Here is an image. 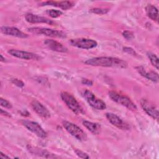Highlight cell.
Here are the masks:
<instances>
[{
	"instance_id": "obj_19",
	"label": "cell",
	"mask_w": 159,
	"mask_h": 159,
	"mask_svg": "<svg viewBox=\"0 0 159 159\" xmlns=\"http://www.w3.org/2000/svg\"><path fill=\"white\" fill-rule=\"evenodd\" d=\"M83 125L87 128L93 134H98L101 130V127L98 124L89 122L88 120H84L83 122Z\"/></svg>"
},
{
	"instance_id": "obj_18",
	"label": "cell",
	"mask_w": 159,
	"mask_h": 159,
	"mask_svg": "<svg viewBox=\"0 0 159 159\" xmlns=\"http://www.w3.org/2000/svg\"><path fill=\"white\" fill-rule=\"evenodd\" d=\"M145 11L147 16L152 20L158 22V13L157 8L152 4H148L145 7Z\"/></svg>"
},
{
	"instance_id": "obj_17",
	"label": "cell",
	"mask_w": 159,
	"mask_h": 159,
	"mask_svg": "<svg viewBox=\"0 0 159 159\" xmlns=\"http://www.w3.org/2000/svg\"><path fill=\"white\" fill-rule=\"evenodd\" d=\"M28 150L32 154L37 155L40 157H43L45 158H56L57 156L53 155V153H50L47 150H45L42 148H39L37 147H34L32 146L27 147Z\"/></svg>"
},
{
	"instance_id": "obj_24",
	"label": "cell",
	"mask_w": 159,
	"mask_h": 159,
	"mask_svg": "<svg viewBox=\"0 0 159 159\" xmlns=\"http://www.w3.org/2000/svg\"><path fill=\"white\" fill-rule=\"evenodd\" d=\"M0 104L2 107H4L5 108H7V109L12 108V104L8 101L2 98H0Z\"/></svg>"
},
{
	"instance_id": "obj_6",
	"label": "cell",
	"mask_w": 159,
	"mask_h": 159,
	"mask_svg": "<svg viewBox=\"0 0 159 159\" xmlns=\"http://www.w3.org/2000/svg\"><path fill=\"white\" fill-rule=\"evenodd\" d=\"M28 31L35 34H42L46 36L52 37H57V38H65L66 37V34L60 30H57L55 29H51L48 28H42V27H30L29 28Z\"/></svg>"
},
{
	"instance_id": "obj_16",
	"label": "cell",
	"mask_w": 159,
	"mask_h": 159,
	"mask_svg": "<svg viewBox=\"0 0 159 159\" xmlns=\"http://www.w3.org/2000/svg\"><path fill=\"white\" fill-rule=\"evenodd\" d=\"M44 44L50 50L58 52H66L68 49L61 43L52 39H46L44 41Z\"/></svg>"
},
{
	"instance_id": "obj_1",
	"label": "cell",
	"mask_w": 159,
	"mask_h": 159,
	"mask_svg": "<svg viewBox=\"0 0 159 159\" xmlns=\"http://www.w3.org/2000/svg\"><path fill=\"white\" fill-rule=\"evenodd\" d=\"M88 65L103 66V67H116L125 68L127 66V63L120 58L116 57H100L89 58L84 61Z\"/></svg>"
},
{
	"instance_id": "obj_26",
	"label": "cell",
	"mask_w": 159,
	"mask_h": 159,
	"mask_svg": "<svg viewBox=\"0 0 159 159\" xmlns=\"http://www.w3.org/2000/svg\"><path fill=\"white\" fill-rule=\"evenodd\" d=\"M75 152L76 153V154L80 157V158H89V157L87 153L83 152V151L80 150H78V149H75Z\"/></svg>"
},
{
	"instance_id": "obj_13",
	"label": "cell",
	"mask_w": 159,
	"mask_h": 159,
	"mask_svg": "<svg viewBox=\"0 0 159 159\" xmlns=\"http://www.w3.org/2000/svg\"><path fill=\"white\" fill-rule=\"evenodd\" d=\"M1 31L2 34L11 35L19 38H26L28 37V35L24 33L19 29L14 27H9V26H2L1 27Z\"/></svg>"
},
{
	"instance_id": "obj_29",
	"label": "cell",
	"mask_w": 159,
	"mask_h": 159,
	"mask_svg": "<svg viewBox=\"0 0 159 159\" xmlns=\"http://www.w3.org/2000/svg\"><path fill=\"white\" fill-rule=\"evenodd\" d=\"M81 83L84 84L88 85V86H91L93 84V82L92 81L88 80V79H83Z\"/></svg>"
},
{
	"instance_id": "obj_23",
	"label": "cell",
	"mask_w": 159,
	"mask_h": 159,
	"mask_svg": "<svg viewBox=\"0 0 159 159\" xmlns=\"http://www.w3.org/2000/svg\"><path fill=\"white\" fill-rule=\"evenodd\" d=\"M108 11H109V9L99 8V7L93 8L89 10L90 12L96 14H105L107 13Z\"/></svg>"
},
{
	"instance_id": "obj_15",
	"label": "cell",
	"mask_w": 159,
	"mask_h": 159,
	"mask_svg": "<svg viewBox=\"0 0 159 159\" xmlns=\"http://www.w3.org/2000/svg\"><path fill=\"white\" fill-rule=\"evenodd\" d=\"M42 6H52L57 7H60L63 10H66L71 8L74 6L75 3L73 1H45L42 2L40 4Z\"/></svg>"
},
{
	"instance_id": "obj_10",
	"label": "cell",
	"mask_w": 159,
	"mask_h": 159,
	"mask_svg": "<svg viewBox=\"0 0 159 159\" xmlns=\"http://www.w3.org/2000/svg\"><path fill=\"white\" fill-rule=\"evenodd\" d=\"M140 105L143 111L154 119H158V111L155 105L146 99L140 100Z\"/></svg>"
},
{
	"instance_id": "obj_28",
	"label": "cell",
	"mask_w": 159,
	"mask_h": 159,
	"mask_svg": "<svg viewBox=\"0 0 159 159\" xmlns=\"http://www.w3.org/2000/svg\"><path fill=\"white\" fill-rule=\"evenodd\" d=\"M12 83L13 84H14L15 85H16L18 87H20V88H22L24 86V83L21 81V80H19L18 79H12Z\"/></svg>"
},
{
	"instance_id": "obj_8",
	"label": "cell",
	"mask_w": 159,
	"mask_h": 159,
	"mask_svg": "<svg viewBox=\"0 0 159 159\" xmlns=\"http://www.w3.org/2000/svg\"><path fill=\"white\" fill-rule=\"evenodd\" d=\"M22 124L28 130L35 134L39 137H40L42 139H45L47 137V132L37 122L30 120H22Z\"/></svg>"
},
{
	"instance_id": "obj_11",
	"label": "cell",
	"mask_w": 159,
	"mask_h": 159,
	"mask_svg": "<svg viewBox=\"0 0 159 159\" xmlns=\"http://www.w3.org/2000/svg\"><path fill=\"white\" fill-rule=\"evenodd\" d=\"M106 116L109 122L116 127L122 130H127L129 129V125L116 114L109 112L106 113Z\"/></svg>"
},
{
	"instance_id": "obj_25",
	"label": "cell",
	"mask_w": 159,
	"mask_h": 159,
	"mask_svg": "<svg viewBox=\"0 0 159 159\" xmlns=\"http://www.w3.org/2000/svg\"><path fill=\"white\" fill-rule=\"evenodd\" d=\"M122 35L123 37L126 39L127 40H132L134 38V34L129 30H125L122 32Z\"/></svg>"
},
{
	"instance_id": "obj_3",
	"label": "cell",
	"mask_w": 159,
	"mask_h": 159,
	"mask_svg": "<svg viewBox=\"0 0 159 159\" xmlns=\"http://www.w3.org/2000/svg\"><path fill=\"white\" fill-rule=\"evenodd\" d=\"M63 126L68 133L78 140L84 141L87 139V135L85 132L76 124L68 121H63Z\"/></svg>"
},
{
	"instance_id": "obj_2",
	"label": "cell",
	"mask_w": 159,
	"mask_h": 159,
	"mask_svg": "<svg viewBox=\"0 0 159 159\" xmlns=\"http://www.w3.org/2000/svg\"><path fill=\"white\" fill-rule=\"evenodd\" d=\"M61 98L68 107L76 114L83 113V108L80 105L79 102L71 94L67 92H62L60 94Z\"/></svg>"
},
{
	"instance_id": "obj_5",
	"label": "cell",
	"mask_w": 159,
	"mask_h": 159,
	"mask_svg": "<svg viewBox=\"0 0 159 159\" xmlns=\"http://www.w3.org/2000/svg\"><path fill=\"white\" fill-rule=\"evenodd\" d=\"M83 96L88 102V103L93 108L98 110H103L106 109V105L101 99L98 98L91 91L84 90L83 93Z\"/></svg>"
},
{
	"instance_id": "obj_22",
	"label": "cell",
	"mask_w": 159,
	"mask_h": 159,
	"mask_svg": "<svg viewBox=\"0 0 159 159\" xmlns=\"http://www.w3.org/2000/svg\"><path fill=\"white\" fill-rule=\"evenodd\" d=\"M46 13L52 18H57L60 17L62 15L63 12L59 10H55V9H50L46 11Z\"/></svg>"
},
{
	"instance_id": "obj_4",
	"label": "cell",
	"mask_w": 159,
	"mask_h": 159,
	"mask_svg": "<svg viewBox=\"0 0 159 159\" xmlns=\"http://www.w3.org/2000/svg\"><path fill=\"white\" fill-rule=\"evenodd\" d=\"M109 96L113 101L125 106L129 110L135 111L137 109L136 105L125 96L115 91H110L109 92Z\"/></svg>"
},
{
	"instance_id": "obj_20",
	"label": "cell",
	"mask_w": 159,
	"mask_h": 159,
	"mask_svg": "<svg viewBox=\"0 0 159 159\" xmlns=\"http://www.w3.org/2000/svg\"><path fill=\"white\" fill-rule=\"evenodd\" d=\"M148 58L150 60L151 63L152 65L156 68V69H158V65H159V62H158V58L157 57L156 55H155L153 53L151 52H148L147 53Z\"/></svg>"
},
{
	"instance_id": "obj_27",
	"label": "cell",
	"mask_w": 159,
	"mask_h": 159,
	"mask_svg": "<svg viewBox=\"0 0 159 159\" xmlns=\"http://www.w3.org/2000/svg\"><path fill=\"white\" fill-rule=\"evenodd\" d=\"M123 51L129 55H131L132 56H137V53H136V52L132 48L130 47H124L123 48Z\"/></svg>"
},
{
	"instance_id": "obj_31",
	"label": "cell",
	"mask_w": 159,
	"mask_h": 159,
	"mask_svg": "<svg viewBox=\"0 0 159 159\" xmlns=\"http://www.w3.org/2000/svg\"><path fill=\"white\" fill-rule=\"evenodd\" d=\"M0 157H1V158H9L8 156H7V155H4V153H2V152H1Z\"/></svg>"
},
{
	"instance_id": "obj_12",
	"label": "cell",
	"mask_w": 159,
	"mask_h": 159,
	"mask_svg": "<svg viewBox=\"0 0 159 159\" xmlns=\"http://www.w3.org/2000/svg\"><path fill=\"white\" fill-rule=\"evenodd\" d=\"M31 106L32 109L36 112V113L42 117L48 119L50 117V112H49L48 109L39 101L35 99L33 100L31 102Z\"/></svg>"
},
{
	"instance_id": "obj_9",
	"label": "cell",
	"mask_w": 159,
	"mask_h": 159,
	"mask_svg": "<svg viewBox=\"0 0 159 159\" xmlns=\"http://www.w3.org/2000/svg\"><path fill=\"white\" fill-rule=\"evenodd\" d=\"M8 53L16 58H20V59H24L27 60H39L41 57L35 53L28 52L22 50H15V49H11L8 50Z\"/></svg>"
},
{
	"instance_id": "obj_32",
	"label": "cell",
	"mask_w": 159,
	"mask_h": 159,
	"mask_svg": "<svg viewBox=\"0 0 159 159\" xmlns=\"http://www.w3.org/2000/svg\"><path fill=\"white\" fill-rule=\"evenodd\" d=\"M0 57H1V61H6V59H5V58H4V57H2V55H0Z\"/></svg>"
},
{
	"instance_id": "obj_30",
	"label": "cell",
	"mask_w": 159,
	"mask_h": 159,
	"mask_svg": "<svg viewBox=\"0 0 159 159\" xmlns=\"http://www.w3.org/2000/svg\"><path fill=\"white\" fill-rule=\"evenodd\" d=\"M0 111H1V114L3 115V116H7V117H11V115H10V114H9V113H8L7 111H4V110H3V109H1Z\"/></svg>"
},
{
	"instance_id": "obj_14",
	"label": "cell",
	"mask_w": 159,
	"mask_h": 159,
	"mask_svg": "<svg viewBox=\"0 0 159 159\" xmlns=\"http://www.w3.org/2000/svg\"><path fill=\"white\" fill-rule=\"evenodd\" d=\"M25 20L32 24H37V23H45V24H48L50 25H53L54 24V22L48 18H47L43 16H40L38 15L33 14L31 13H28L25 16Z\"/></svg>"
},
{
	"instance_id": "obj_7",
	"label": "cell",
	"mask_w": 159,
	"mask_h": 159,
	"mask_svg": "<svg viewBox=\"0 0 159 159\" xmlns=\"http://www.w3.org/2000/svg\"><path fill=\"white\" fill-rule=\"evenodd\" d=\"M71 45L83 49H91L96 47L98 45L97 42L90 39L78 38L71 39L69 41Z\"/></svg>"
},
{
	"instance_id": "obj_21",
	"label": "cell",
	"mask_w": 159,
	"mask_h": 159,
	"mask_svg": "<svg viewBox=\"0 0 159 159\" xmlns=\"http://www.w3.org/2000/svg\"><path fill=\"white\" fill-rule=\"evenodd\" d=\"M145 78H147L148 80L153 81V82H158V75L157 73L155 71H150L147 72L145 76Z\"/></svg>"
}]
</instances>
